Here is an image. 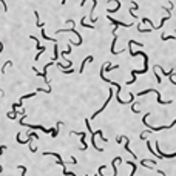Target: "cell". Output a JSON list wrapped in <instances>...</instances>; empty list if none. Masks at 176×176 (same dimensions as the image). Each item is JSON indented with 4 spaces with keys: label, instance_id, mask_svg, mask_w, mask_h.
<instances>
[{
    "label": "cell",
    "instance_id": "5bb4252c",
    "mask_svg": "<svg viewBox=\"0 0 176 176\" xmlns=\"http://www.w3.org/2000/svg\"><path fill=\"white\" fill-rule=\"evenodd\" d=\"M80 25H82V26H85V28H94V26H91V25L85 23V17H82V20H80Z\"/></svg>",
    "mask_w": 176,
    "mask_h": 176
},
{
    "label": "cell",
    "instance_id": "4fadbf2b",
    "mask_svg": "<svg viewBox=\"0 0 176 176\" xmlns=\"http://www.w3.org/2000/svg\"><path fill=\"white\" fill-rule=\"evenodd\" d=\"M147 147H148V151H150V153H153V155H155L158 159H161V156H159V155H156V153L153 151V147H151V144H150V142H147Z\"/></svg>",
    "mask_w": 176,
    "mask_h": 176
},
{
    "label": "cell",
    "instance_id": "7a4b0ae2",
    "mask_svg": "<svg viewBox=\"0 0 176 176\" xmlns=\"http://www.w3.org/2000/svg\"><path fill=\"white\" fill-rule=\"evenodd\" d=\"M151 91L158 96V102H159V104H162V105H164V104H172V101H162V99H161V94H159L158 90H145V91H139V93H138V96L141 97V96H145V94H148V93H151Z\"/></svg>",
    "mask_w": 176,
    "mask_h": 176
},
{
    "label": "cell",
    "instance_id": "8992f818",
    "mask_svg": "<svg viewBox=\"0 0 176 176\" xmlns=\"http://www.w3.org/2000/svg\"><path fill=\"white\" fill-rule=\"evenodd\" d=\"M111 97H113V91H110V97H108V99H107V101H105V104H104V105L101 107V110H97V111H96V113H94V114L91 116V119H94V118H96L97 114H101V113H102V111L105 110V107L108 105V102H110V99H111Z\"/></svg>",
    "mask_w": 176,
    "mask_h": 176
},
{
    "label": "cell",
    "instance_id": "e0dca14e",
    "mask_svg": "<svg viewBox=\"0 0 176 176\" xmlns=\"http://www.w3.org/2000/svg\"><path fill=\"white\" fill-rule=\"evenodd\" d=\"M2 170H3V168H2V167H0V173H2Z\"/></svg>",
    "mask_w": 176,
    "mask_h": 176
},
{
    "label": "cell",
    "instance_id": "30bf717a",
    "mask_svg": "<svg viewBox=\"0 0 176 176\" xmlns=\"http://www.w3.org/2000/svg\"><path fill=\"white\" fill-rule=\"evenodd\" d=\"M161 40H176V36H165V34H162L161 36Z\"/></svg>",
    "mask_w": 176,
    "mask_h": 176
},
{
    "label": "cell",
    "instance_id": "9a60e30c",
    "mask_svg": "<svg viewBox=\"0 0 176 176\" xmlns=\"http://www.w3.org/2000/svg\"><path fill=\"white\" fill-rule=\"evenodd\" d=\"M17 168H19V170H22V175H23V176H26V167H23V165H19Z\"/></svg>",
    "mask_w": 176,
    "mask_h": 176
},
{
    "label": "cell",
    "instance_id": "7c38bea8",
    "mask_svg": "<svg viewBox=\"0 0 176 176\" xmlns=\"http://www.w3.org/2000/svg\"><path fill=\"white\" fill-rule=\"evenodd\" d=\"M119 68V65L116 63V65H107V68L104 71H113V70H118Z\"/></svg>",
    "mask_w": 176,
    "mask_h": 176
},
{
    "label": "cell",
    "instance_id": "277c9868",
    "mask_svg": "<svg viewBox=\"0 0 176 176\" xmlns=\"http://www.w3.org/2000/svg\"><path fill=\"white\" fill-rule=\"evenodd\" d=\"M70 134H77V136H80V142H82V147H80V150H87V141H85V138H87V133H76V131H71Z\"/></svg>",
    "mask_w": 176,
    "mask_h": 176
},
{
    "label": "cell",
    "instance_id": "8fae6325",
    "mask_svg": "<svg viewBox=\"0 0 176 176\" xmlns=\"http://www.w3.org/2000/svg\"><path fill=\"white\" fill-rule=\"evenodd\" d=\"M128 165H130V167L133 168V172L130 173V176H134V173H136V170H138V165H136L134 162H128Z\"/></svg>",
    "mask_w": 176,
    "mask_h": 176
},
{
    "label": "cell",
    "instance_id": "3957f363",
    "mask_svg": "<svg viewBox=\"0 0 176 176\" xmlns=\"http://www.w3.org/2000/svg\"><path fill=\"white\" fill-rule=\"evenodd\" d=\"M85 125H87V130L90 131V134H91V144H93V147H94L97 151H102L104 148H102V147H97V145H96V142H94V136H96V133H94V131H91V125H90V121H88V119H85Z\"/></svg>",
    "mask_w": 176,
    "mask_h": 176
},
{
    "label": "cell",
    "instance_id": "6da1fadb",
    "mask_svg": "<svg viewBox=\"0 0 176 176\" xmlns=\"http://www.w3.org/2000/svg\"><path fill=\"white\" fill-rule=\"evenodd\" d=\"M148 116H150V113H147V114H144V124L147 125V127H150V130L151 131H161V130H167V128H172L173 125H176V119L173 122L170 124V125H161V127H153V125H150V124L147 122V119H148Z\"/></svg>",
    "mask_w": 176,
    "mask_h": 176
},
{
    "label": "cell",
    "instance_id": "2e32d148",
    "mask_svg": "<svg viewBox=\"0 0 176 176\" xmlns=\"http://www.w3.org/2000/svg\"><path fill=\"white\" fill-rule=\"evenodd\" d=\"M5 150H6V145H2V147H0V155H2Z\"/></svg>",
    "mask_w": 176,
    "mask_h": 176
},
{
    "label": "cell",
    "instance_id": "ba28073f",
    "mask_svg": "<svg viewBox=\"0 0 176 176\" xmlns=\"http://www.w3.org/2000/svg\"><path fill=\"white\" fill-rule=\"evenodd\" d=\"M114 36V39H113V43H111V54H121L124 51H116V50H114V46H116V40H118V34H113Z\"/></svg>",
    "mask_w": 176,
    "mask_h": 176
},
{
    "label": "cell",
    "instance_id": "5b68a950",
    "mask_svg": "<svg viewBox=\"0 0 176 176\" xmlns=\"http://www.w3.org/2000/svg\"><path fill=\"white\" fill-rule=\"evenodd\" d=\"M108 20H110L114 26H124V28H130V26H131V23H124V22H119V20H114V19L110 17V16H108Z\"/></svg>",
    "mask_w": 176,
    "mask_h": 176
},
{
    "label": "cell",
    "instance_id": "9c48e42d",
    "mask_svg": "<svg viewBox=\"0 0 176 176\" xmlns=\"http://www.w3.org/2000/svg\"><path fill=\"white\" fill-rule=\"evenodd\" d=\"M94 59H93V56H88L87 59L82 62V65H80V70H79V73H84V68H85V63H88V62H93Z\"/></svg>",
    "mask_w": 176,
    "mask_h": 176
},
{
    "label": "cell",
    "instance_id": "52a82bcc",
    "mask_svg": "<svg viewBox=\"0 0 176 176\" xmlns=\"http://www.w3.org/2000/svg\"><path fill=\"white\" fill-rule=\"evenodd\" d=\"M124 139H125V145H124V148H125V150H127V151H128V153H130V155H131L134 159H138V158H136V155L130 150V139H128V138H125V136H124Z\"/></svg>",
    "mask_w": 176,
    "mask_h": 176
}]
</instances>
